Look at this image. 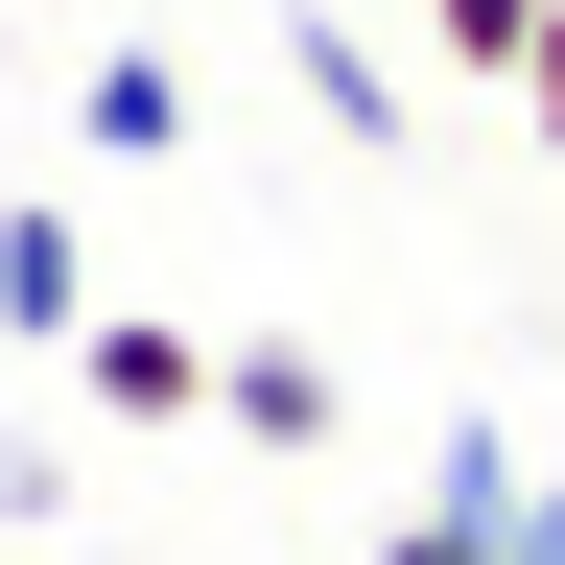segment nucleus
Segmentation results:
<instances>
[{
  "label": "nucleus",
  "mask_w": 565,
  "mask_h": 565,
  "mask_svg": "<svg viewBox=\"0 0 565 565\" xmlns=\"http://www.w3.org/2000/svg\"><path fill=\"white\" fill-rule=\"evenodd\" d=\"M494 565H565V471H519V519H494Z\"/></svg>",
  "instance_id": "8"
},
{
  "label": "nucleus",
  "mask_w": 565,
  "mask_h": 565,
  "mask_svg": "<svg viewBox=\"0 0 565 565\" xmlns=\"http://www.w3.org/2000/svg\"><path fill=\"white\" fill-rule=\"evenodd\" d=\"M71 401H95V424H212V330L95 307V330H71Z\"/></svg>",
  "instance_id": "1"
},
{
  "label": "nucleus",
  "mask_w": 565,
  "mask_h": 565,
  "mask_svg": "<svg viewBox=\"0 0 565 565\" xmlns=\"http://www.w3.org/2000/svg\"><path fill=\"white\" fill-rule=\"evenodd\" d=\"M212 424H236V448H330V424H353V377H330L307 330H236V353H212Z\"/></svg>",
  "instance_id": "2"
},
{
  "label": "nucleus",
  "mask_w": 565,
  "mask_h": 565,
  "mask_svg": "<svg viewBox=\"0 0 565 565\" xmlns=\"http://www.w3.org/2000/svg\"><path fill=\"white\" fill-rule=\"evenodd\" d=\"M519 141L565 166V0H542V47H519Z\"/></svg>",
  "instance_id": "7"
},
{
  "label": "nucleus",
  "mask_w": 565,
  "mask_h": 565,
  "mask_svg": "<svg viewBox=\"0 0 565 565\" xmlns=\"http://www.w3.org/2000/svg\"><path fill=\"white\" fill-rule=\"evenodd\" d=\"M71 330H95V259H71V212L24 189L0 212V353H71Z\"/></svg>",
  "instance_id": "4"
},
{
  "label": "nucleus",
  "mask_w": 565,
  "mask_h": 565,
  "mask_svg": "<svg viewBox=\"0 0 565 565\" xmlns=\"http://www.w3.org/2000/svg\"><path fill=\"white\" fill-rule=\"evenodd\" d=\"M282 71H307V118L353 141V166H377V141H401V47L353 24V0H307V24H282Z\"/></svg>",
  "instance_id": "3"
},
{
  "label": "nucleus",
  "mask_w": 565,
  "mask_h": 565,
  "mask_svg": "<svg viewBox=\"0 0 565 565\" xmlns=\"http://www.w3.org/2000/svg\"><path fill=\"white\" fill-rule=\"evenodd\" d=\"M424 47H448L471 95H519V47H542V0H424Z\"/></svg>",
  "instance_id": "6"
},
{
  "label": "nucleus",
  "mask_w": 565,
  "mask_h": 565,
  "mask_svg": "<svg viewBox=\"0 0 565 565\" xmlns=\"http://www.w3.org/2000/svg\"><path fill=\"white\" fill-rule=\"evenodd\" d=\"M71 118H95V166H189V71H166V47H95Z\"/></svg>",
  "instance_id": "5"
}]
</instances>
